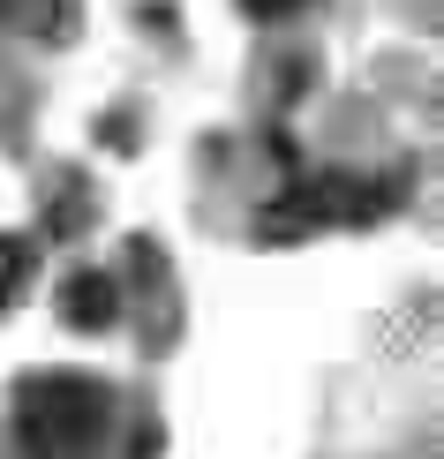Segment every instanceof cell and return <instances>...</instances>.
<instances>
[{"label":"cell","mask_w":444,"mask_h":459,"mask_svg":"<svg viewBox=\"0 0 444 459\" xmlns=\"http://www.w3.org/2000/svg\"><path fill=\"white\" fill-rule=\"evenodd\" d=\"M106 429V392L91 377H30L23 385V437L38 459H83Z\"/></svg>","instance_id":"6da1fadb"},{"label":"cell","mask_w":444,"mask_h":459,"mask_svg":"<svg viewBox=\"0 0 444 459\" xmlns=\"http://www.w3.org/2000/svg\"><path fill=\"white\" fill-rule=\"evenodd\" d=\"M377 212H384V188H361L346 174H317L279 196V212L264 219V241H301V234H324V226H346V219H377Z\"/></svg>","instance_id":"7a4b0ae2"},{"label":"cell","mask_w":444,"mask_h":459,"mask_svg":"<svg viewBox=\"0 0 444 459\" xmlns=\"http://www.w3.org/2000/svg\"><path fill=\"white\" fill-rule=\"evenodd\" d=\"M61 316L75 324V332H106V324L121 316V286H113L106 272H75L61 286Z\"/></svg>","instance_id":"3957f363"},{"label":"cell","mask_w":444,"mask_h":459,"mask_svg":"<svg viewBox=\"0 0 444 459\" xmlns=\"http://www.w3.org/2000/svg\"><path fill=\"white\" fill-rule=\"evenodd\" d=\"M0 23L8 30H53L61 23V0H0Z\"/></svg>","instance_id":"277c9868"},{"label":"cell","mask_w":444,"mask_h":459,"mask_svg":"<svg viewBox=\"0 0 444 459\" xmlns=\"http://www.w3.org/2000/svg\"><path fill=\"white\" fill-rule=\"evenodd\" d=\"M23 279H30V248L15 241V234H0V309L23 294Z\"/></svg>","instance_id":"5b68a950"},{"label":"cell","mask_w":444,"mask_h":459,"mask_svg":"<svg viewBox=\"0 0 444 459\" xmlns=\"http://www.w3.org/2000/svg\"><path fill=\"white\" fill-rule=\"evenodd\" d=\"M248 15H257V23H286V15H301L309 0H241Z\"/></svg>","instance_id":"8992f818"}]
</instances>
